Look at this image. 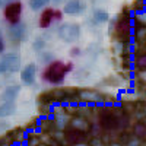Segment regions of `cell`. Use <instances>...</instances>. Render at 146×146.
<instances>
[{"mask_svg": "<svg viewBox=\"0 0 146 146\" xmlns=\"http://www.w3.org/2000/svg\"><path fill=\"white\" fill-rule=\"evenodd\" d=\"M85 10V3L82 0H69V2L64 5L63 12L66 15H79Z\"/></svg>", "mask_w": 146, "mask_h": 146, "instance_id": "cell-8", "label": "cell"}, {"mask_svg": "<svg viewBox=\"0 0 146 146\" xmlns=\"http://www.w3.org/2000/svg\"><path fill=\"white\" fill-rule=\"evenodd\" d=\"M9 36H10V40L12 41H15V42H21L25 40V36H27V27L23 25V23H16V25H10L9 28Z\"/></svg>", "mask_w": 146, "mask_h": 146, "instance_id": "cell-6", "label": "cell"}, {"mask_svg": "<svg viewBox=\"0 0 146 146\" xmlns=\"http://www.w3.org/2000/svg\"><path fill=\"white\" fill-rule=\"evenodd\" d=\"M21 15H22V5L21 2H12L5 7V19L10 25H16L21 22Z\"/></svg>", "mask_w": 146, "mask_h": 146, "instance_id": "cell-4", "label": "cell"}, {"mask_svg": "<svg viewBox=\"0 0 146 146\" xmlns=\"http://www.w3.org/2000/svg\"><path fill=\"white\" fill-rule=\"evenodd\" d=\"M21 69V57L15 53L3 54L0 58V75L2 73H13Z\"/></svg>", "mask_w": 146, "mask_h": 146, "instance_id": "cell-2", "label": "cell"}, {"mask_svg": "<svg viewBox=\"0 0 146 146\" xmlns=\"http://www.w3.org/2000/svg\"><path fill=\"white\" fill-rule=\"evenodd\" d=\"M56 2H57V0H56Z\"/></svg>", "mask_w": 146, "mask_h": 146, "instance_id": "cell-22", "label": "cell"}, {"mask_svg": "<svg viewBox=\"0 0 146 146\" xmlns=\"http://www.w3.org/2000/svg\"><path fill=\"white\" fill-rule=\"evenodd\" d=\"M58 35H60V38H62L63 41L73 42V41L79 40L80 28H79V25H73V23H64L63 27H60Z\"/></svg>", "mask_w": 146, "mask_h": 146, "instance_id": "cell-3", "label": "cell"}, {"mask_svg": "<svg viewBox=\"0 0 146 146\" xmlns=\"http://www.w3.org/2000/svg\"><path fill=\"white\" fill-rule=\"evenodd\" d=\"M136 66H137V69H139V70L146 72V56H140V57L137 58Z\"/></svg>", "mask_w": 146, "mask_h": 146, "instance_id": "cell-15", "label": "cell"}, {"mask_svg": "<svg viewBox=\"0 0 146 146\" xmlns=\"http://www.w3.org/2000/svg\"><path fill=\"white\" fill-rule=\"evenodd\" d=\"M54 16H56V21H60V19H62V12H60V10H54Z\"/></svg>", "mask_w": 146, "mask_h": 146, "instance_id": "cell-19", "label": "cell"}, {"mask_svg": "<svg viewBox=\"0 0 146 146\" xmlns=\"http://www.w3.org/2000/svg\"><path fill=\"white\" fill-rule=\"evenodd\" d=\"M15 111H16V104L15 102H3L0 105V118L13 115Z\"/></svg>", "mask_w": 146, "mask_h": 146, "instance_id": "cell-12", "label": "cell"}, {"mask_svg": "<svg viewBox=\"0 0 146 146\" xmlns=\"http://www.w3.org/2000/svg\"><path fill=\"white\" fill-rule=\"evenodd\" d=\"M54 21H56L54 9L47 7V9L42 10V13H41V16H40V27H41V28H48Z\"/></svg>", "mask_w": 146, "mask_h": 146, "instance_id": "cell-11", "label": "cell"}, {"mask_svg": "<svg viewBox=\"0 0 146 146\" xmlns=\"http://www.w3.org/2000/svg\"><path fill=\"white\" fill-rule=\"evenodd\" d=\"M117 29L121 31V32H127L129 31V21L127 19H121L117 25Z\"/></svg>", "mask_w": 146, "mask_h": 146, "instance_id": "cell-16", "label": "cell"}, {"mask_svg": "<svg viewBox=\"0 0 146 146\" xmlns=\"http://www.w3.org/2000/svg\"><path fill=\"white\" fill-rule=\"evenodd\" d=\"M32 47H34V50H35V51H41L42 48L45 47V41H44L42 38H38V40H35V41H34V45H32Z\"/></svg>", "mask_w": 146, "mask_h": 146, "instance_id": "cell-17", "label": "cell"}, {"mask_svg": "<svg viewBox=\"0 0 146 146\" xmlns=\"http://www.w3.org/2000/svg\"><path fill=\"white\" fill-rule=\"evenodd\" d=\"M35 78H36V67H35L34 63L27 64L25 67L21 70V80L25 85H28V86H29V85H34Z\"/></svg>", "mask_w": 146, "mask_h": 146, "instance_id": "cell-7", "label": "cell"}, {"mask_svg": "<svg viewBox=\"0 0 146 146\" xmlns=\"http://www.w3.org/2000/svg\"><path fill=\"white\" fill-rule=\"evenodd\" d=\"M113 146H118V145H117V143H114V145H113Z\"/></svg>", "mask_w": 146, "mask_h": 146, "instance_id": "cell-21", "label": "cell"}, {"mask_svg": "<svg viewBox=\"0 0 146 146\" xmlns=\"http://www.w3.org/2000/svg\"><path fill=\"white\" fill-rule=\"evenodd\" d=\"M5 51V40H3V34L0 32V54H3Z\"/></svg>", "mask_w": 146, "mask_h": 146, "instance_id": "cell-18", "label": "cell"}, {"mask_svg": "<svg viewBox=\"0 0 146 146\" xmlns=\"http://www.w3.org/2000/svg\"><path fill=\"white\" fill-rule=\"evenodd\" d=\"M48 2H50V0H29V7L32 10H38V9L44 7Z\"/></svg>", "mask_w": 146, "mask_h": 146, "instance_id": "cell-14", "label": "cell"}, {"mask_svg": "<svg viewBox=\"0 0 146 146\" xmlns=\"http://www.w3.org/2000/svg\"><path fill=\"white\" fill-rule=\"evenodd\" d=\"M85 137H86V133H85V130L82 129H78V127H73L70 130L66 131V139L70 142V143H75V145H79L85 140Z\"/></svg>", "mask_w": 146, "mask_h": 146, "instance_id": "cell-9", "label": "cell"}, {"mask_svg": "<svg viewBox=\"0 0 146 146\" xmlns=\"http://www.w3.org/2000/svg\"><path fill=\"white\" fill-rule=\"evenodd\" d=\"M3 5H5V0H0V7H2Z\"/></svg>", "mask_w": 146, "mask_h": 146, "instance_id": "cell-20", "label": "cell"}, {"mask_svg": "<svg viewBox=\"0 0 146 146\" xmlns=\"http://www.w3.org/2000/svg\"><path fill=\"white\" fill-rule=\"evenodd\" d=\"M21 92V86L19 85H10V86H6L3 94H2V98L5 102H15V100L18 98V95Z\"/></svg>", "mask_w": 146, "mask_h": 146, "instance_id": "cell-10", "label": "cell"}, {"mask_svg": "<svg viewBox=\"0 0 146 146\" xmlns=\"http://www.w3.org/2000/svg\"><path fill=\"white\" fill-rule=\"evenodd\" d=\"M108 19H110V15L107 13L105 10L96 9V10L94 12V21H95L96 23H104V22H107Z\"/></svg>", "mask_w": 146, "mask_h": 146, "instance_id": "cell-13", "label": "cell"}, {"mask_svg": "<svg viewBox=\"0 0 146 146\" xmlns=\"http://www.w3.org/2000/svg\"><path fill=\"white\" fill-rule=\"evenodd\" d=\"M100 124L107 130H115L120 126V121L114 114L108 113V111H104V113L100 114Z\"/></svg>", "mask_w": 146, "mask_h": 146, "instance_id": "cell-5", "label": "cell"}, {"mask_svg": "<svg viewBox=\"0 0 146 146\" xmlns=\"http://www.w3.org/2000/svg\"><path fill=\"white\" fill-rule=\"evenodd\" d=\"M72 63L69 64H64L63 62H58V60H56V62L50 63L44 73H42V79L48 83H60L63 82V79L66 78V75L72 70Z\"/></svg>", "mask_w": 146, "mask_h": 146, "instance_id": "cell-1", "label": "cell"}]
</instances>
